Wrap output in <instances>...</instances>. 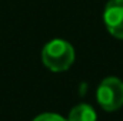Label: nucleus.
<instances>
[{"label":"nucleus","instance_id":"f257e3e1","mask_svg":"<svg viewBox=\"0 0 123 121\" xmlns=\"http://www.w3.org/2000/svg\"><path fill=\"white\" fill-rule=\"evenodd\" d=\"M42 61L50 71H66L74 61V49L69 41L55 38L44 44L42 50Z\"/></svg>","mask_w":123,"mask_h":121},{"label":"nucleus","instance_id":"39448f33","mask_svg":"<svg viewBox=\"0 0 123 121\" xmlns=\"http://www.w3.org/2000/svg\"><path fill=\"white\" fill-rule=\"evenodd\" d=\"M33 121H67L64 117H62L60 114H56V113H43V114H39Z\"/></svg>","mask_w":123,"mask_h":121},{"label":"nucleus","instance_id":"f03ea898","mask_svg":"<svg viewBox=\"0 0 123 121\" xmlns=\"http://www.w3.org/2000/svg\"><path fill=\"white\" fill-rule=\"evenodd\" d=\"M96 98L103 110H119L123 105V81L117 77H106L97 87Z\"/></svg>","mask_w":123,"mask_h":121},{"label":"nucleus","instance_id":"20e7f679","mask_svg":"<svg viewBox=\"0 0 123 121\" xmlns=\"http://www.w3.org/2000/svg\"><path fill=\"white\" fill-rule=\"evenodd\" d=\"M67 121H96V111L89 104H77L70 110Z\"/></svg>","mask_w":123,"mask_h":121},{"label":"nucleus","instance_id":"7ed1b4c3","mask_svg":"<svg viewBox=\"0 0 123 121\" xmlns=\"http://www.w3.org/2000/svg\"><path fill=\"white\" fill-rule=\"evenodd\" d=\"M103 22L113 37L123 40V0H110L106 4Z\"/></svg>","mask_w":123,"mask_h":121}]
</instances>
